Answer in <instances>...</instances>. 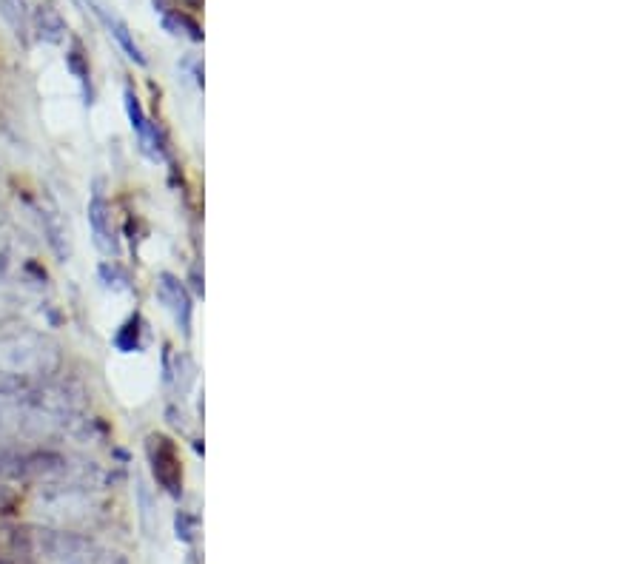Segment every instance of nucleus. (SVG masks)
Returning a JSON list of instances; mask_svg holds the SVG:
<instances>
[{"label":"nucleus","mask_w":641,"mask_h":564,"mask_svg":"<svg viewBox=\"0 0 641 564\" xmlns=\"http://www.w3.org/2000/svg\"><path fill=\"white\" fill-rule=\"evenodd\" d=\"M149 462L154 470V479L160 482V488L180 496L183 490V470H180V459L177 451L166 436H149Z\"/></svg>","instance_id":"f257e3e1"},{"label":"nucleus","mask_w":641,"mask_h":564,"mask_svg":"<svg viewBox=\"0 0 641 564\" xmlns=\"http://www.w3.org/2000/svg\"><path fill=\"white\" fill-rule=\"evenodd\" d=\"M63 459L52 453H20L0 448V476H29V473H46L55 470Z\"/></svg>","instance_id":"f03ea898"},{"label":"nucleus","mask_w":641,"mask_h":564,"mask_svg":"<svg viewBox=\"0 0 641 564\" xmlns=\"http://www.w3.org/2000/svg\"><path fill=\"white\" fill-rule=\"evenodd\" d=\"M89 228L95 234V243L100 251L112 254L114 251V234H112V208L103 194V183L97 180L95 191L89 197Z\"/></svg>","instance_id":"7ed1b4c3"},{"label":"nucleus","mask_w":641,"mask_h":564,"mask_svg":"<svg viewBox=\"0 0 641 564\" xmlns=\"http://www.w3.org/2000/svg\"><path fill=\"white\" fill-rule=\"evenodd\" d=\"M157 297L160 302L169 308L174 314L177 325H183V331H189L191 325V300L183 288V282L177 280L174 274H160V282H157Z\"/></svg>","instance_id":"20e7f679"},{"label":"nucleus","mask_w":641,"mask_h":564,"mask_svg":"<svg viewBox=\"0 0 641 564\" xmlns=\"http://www.w3.org/2000/svg\"><path fill=\"white\" fill-rule=\"evenodd\" d=\"M126 112H129L132 129L137 132V137H140L143 149H151L154 140H157V132L149 126V117L143 114V106H140V100H137V94H134L132 89H126Z\"/></svg>","instance_id":"39448f33"},{"label":"nucleus","mask_w":641,"mask_h":564,"mask_svg":"<svg viewBox=\"0 0 641 564\" xmlns=\"http://www.w3.org/2000/svg\"><path fill=\"white\" fill-rule=\"evenodd\" d=\"M35 26H38L40 38L49 40V43H60L63 35H66V23H63V18L57 15L55 6H40L38 18H35Z\"/></svg>","instance_id":"423d86ee"},{"label":"nucleus","mask_w":641,"mask_h":564,"mask_svg":"<svg viewBox=\"0 0 641 564\" xmlns=\"http://www.w3.org/2000/svg\"><path fill=\"white\" fill-rule=\"evenodd\" d=\"M97 12H100V9H97ZM100 18L106 20V26H109V29H112V35H114V38L120 40V46H123V49H126V55L132 57V60H137V63H146V57L140 55V49H137V43H134L132 35H129V29H126V26H123V23H120V20L109 18V15H106V12H100Z\"/></svg>","instance_id":"0eeeda50"},{"label":"nucleus","mask_w":641,"mask_h":564,"mask_svg":"<svg viewBox=\"0 0 641 564\" xmlns=\"http://www.w3.org/2000/svg\"><path fill=\"white\" fill-rule=\"evenodd\" d=\"M114 345H117L123 354L140 351V317H132V320L126 322V325L114 334Z\"/></svg>","instance_id":"6e6552de"},{"label":"nucleus","mask_w":641,"mask_h":564,"mask_svg":"<svg viewBox=\"0 0 641 564\" xmlns=\"http://www.w3.org/2000/svg\"><path fill=\"white\" fill-rule=\"evenodd\" d=\"M0 12L9 20V26L15 29V35L23 38L26 35V3L23 0H0Z\"/></svg>","instance_id":"1a4fd4ad"},{"label":"nucleus","mask_w":641,"mask_h":564,"mask_svg":"<svg viewBox=\"0 0 641 564\" xmlns=\"http://www.w3.org/2000/svg\"><path fill=\"white\" fill-rule=\"evenodd\" d=\"M66 66H69V72L86 86V80H89V63H86V57H83V49H80V43H72V49L66 52Z\"/></svg>","instance_id":"9d476101"},{"label":"nucleus","mask_w":641,"mask_h":564,"mask_svg":"<svg viewBox=\"0 0 641 564\" xmlns=\"http://www.w3.org/2000/svg\"><path fill=\"white\" fill-rule=\"evenodd\" d=\"M191 533H194V527H191V516L189 513H177V536L183 539V542H191Z\"/></svg>","instance_id":"9b49d317"}]
</instances>
